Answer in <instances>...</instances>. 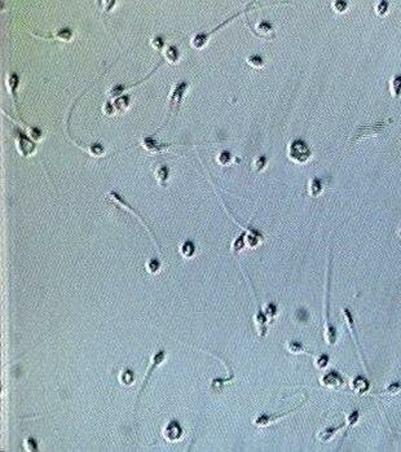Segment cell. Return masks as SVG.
<instances>
[{"label": "cell", "mask_w": 401, "mask_h": 452, "mask_svg": "<svg viewBox=\"0 0 401 452\" xmlns=\"http://www.w3.org/2000/svg\"><path fill=\"white\" fill-rule=\"evenodd\" d=\"M331 250L329 254V266L326 272V285H325V300H324V337L328 346H334L338 341V332L330 322V285H331Z\"/></svg>", "instance_id": "1"}, {"label": "cell", "mask_w": 401, "mask_h": 452, "mask_svg": "<svg viewBox=\"0 0 401 452\" xmlns=\"http://www.w3.org/2000/svg\"><path fill=\"white\" fill-rule=\"evenodd\" d=\"M286 152L289 160L296 165H306L312 157V151L309 148L308 143L300 137H296L290 141V144L287 145Z\"/></svg>", "instance_id": "2"}, {"label": "cell", "mask_w": 401, "mask_h": 452, "mask_svg": "<svg viewBox=\"0 0 401 452\" xmlns=\"http://www.w3.org/2000/svg\"><path fill=\"white\" fill-rule=\"evenodd\" d=\"M392 121L394 119L388 118L387 121H382V122L366 123V125L359 126L354 132V135H352V137L348 140V144H354V143L362 140L365 137H374L382 135V133L386 132V130L390 126V123H392Z\"/></svg>", "instance_id": "3"}, {"label": "cell", "mask_w": 401, "mask_h": 452, "mask_svg": "<svg viewBox=\"0 0 401 452\" xmlns=\"http://www.w3.org/2000/svg\"><path fill=\"white\" fill-rule=\"evenodd\" d=\"M254 5H255V3H250V4H249V7H247L246 9H243V11H239L238 13H236V15H233L232 17H229V19H227V20H225V21H224V22H221L220 25H219V26L215 27V29L211 30V31H209V33H198V34H195V35H193V37H191V39H190V45H191V48L198 49V51H199V49H202L203 47H206L207 43H209V39H210L211 35H213V34H215V33H217V31H219V30H220L221 27L227 26L228 23L232 22L233 20L237 19V17H239V16H242L243 13H247V12L250 11L251 8L254 7Z\"/></svg>", "instance_id": "4"}, {"label": "cell", "mask_w": 401, "mask_h": 452, "mask_svg": "<svg viewBox=\"0 0 401 452\" xmlns=\"http://www.w3.org/2000/svg\"><path fill=\"white\" fill-rule=\"evenodd\" d=\"M189 86H190L189 82H179V83H176V85L172 87V92H171V95H169V111H167V117H166L163 126H165L166 123H169V118L172 117V114L177 113L181 103H183V100H184V96H185V93H187V91H188Z\"/></svg>", "instance_id": "5"}, {"label": "cell", "mask_w": 401, "mask_h": 452, "mask_svg": "<svg viewBox=\"0 0 401 452\" xmlns=\"http://www.w3.org/2000/svg\"><path fill=\"white\" fill-rule=\"evenodd\" d=\"M106 197H107V200H110L111 202H114V204L119 205V208L126 209L127 212L132 213V214L135 215V216H136V218L139 219V220H140L141 224H143V226L145 227V230H147L148 232L150 234L151 238H153V241H154L155 246H157V250H158V254H159V256H162V253H161V250H159V245H158V242H157V240H155V235H154V232H153V231L150 230V227L148 226V223L145 222V220H144L143 216H140V214H139V213H137L136 210H135V209H133L132 206H131V205H129L128 202H127V201H126L125 198H123V197L121 196V194H119V193L115 192V191H111V192L107 193V196H106Z\"/></svg>", "instance_id": "6"}, {"label": "cell", "mask_w": 401, "mask_h": 452, "mask_svg": "<svg viewBox=\"0 0 401 452\" xmlns=\"http://www.w3.org/2000/svg\"><path fill=\"white\" fill-rule=\"evenodd\" d=\"M16 136V147L17 151L22 157H30L34 156L38 151L37 144H34L31 141V137L27 133L22 132L21 130H17L15 132Z\"/></svg>", "instance_id": "7"}, {"label": "cell", "mask_w": 401, "mask_h": 452, "mask_svg": "<svg viewBox=\"0 0 401 452\" xmlns=\"http://www.w3.org/2000/svg\"><path fill=\"white\" fill-rule=\"evenodd\" d=\"M306 403H307V398L303 400L302 403L299 404L298 407L293 408V409H290V411L282 412L281 415H260L254 420V424L256 426H263V428H264V426H269V425H273V424L280 423L283 417H286V416H289L290 413H294V412L299 411V409H300V408H302Z\"/></svg>", "instance_id": "8"}, {"label": "cell", "mask_w": 401, "mask_h": 452, "mask_svg": "<svg viewBox=\"0 0 401 452\" xmlns=\"http://www.w3.org/2000/svg\"><path fill=\"white\" fill-rule=\"evenodd\" d=\"M342 312H343V316H344V320H346L347 326H348V329H350L351 336H352V338H354L355 345H356L357 351H359V355H360V358H361V363H362V366H364L366 373L369 374V369H368V367H366V363H365L364 356H362V350H361V347L359 346V340H357V336H356V324H355V319H354V315H352V311H351L350 308L343 307Z\"/></svg>", "instance_id": "9"}, {"label": "cell", "mask_w": 401, "mask_h": 452, "mask_svg": "<svg viewBox=\"0 0 401 452\" xmlns=\"http://www.w3.org/2000/svg\"><path fill=\"white\" fill-rule=\"evenodd\" d=\"M320 384L324 387L328 389H342L346 386L347 382L344 381V378L335 371H330L328 373L322 374L320 377Z\"/></svg>", "instance_id": "10"}, {"label": "cell", "mask_w": 401, "mask_h": 452, "mask_svg": "<svg viewBox=\"0 0 401 452\" xmlns=\"http://www.w3.org/2000/svg\"><path fill=\"white\" fill-rule=\"evenodd\" d=\"M141 147H143L148 153L159 154V153L167 152L169 148L175 147V144H163V143H159V141H157L151 136H145L143 137V140H141Z\"/></svg>", "instance_id": "11"}, {"label": "cell", "mask_w": 401, "mask_h": 452, "mask_svg": "<svg viewBox=\"0 0 401 452\" xmlns=\"http://www.w3.org/2000/svg\"><path fill=\"white\" fill-rule=\"evenodd\" d=\"M249 27L251 29V31L259 38H264V39H273V38L276 37V34H274V27L271 22L268 21H259L256 23V26L253 27L249 25Z\"/></svg>", "instance_id": "12"}, {"label": "cell", "mask_w": 401, "mask_h": 452, "mask_svg": "<svg viewBox=\"0 0 401 452\" xmlns=\"http://www.w3.org/2000/svg\"><path fill=\"white\" fill-rule=\"evenodd\" d=\"M163 437L166 441L169 442H177L183 437V429L176 421H169L163 429Z\"/></svg>", "instance_id": "13"}, {"label": "cell", "mask_w": 401, "mask_h": 452, "mask_svg": "<svg viewBox=\"0 0 401 452\" xmlns=\"http://www.w3.org/2000/svg\"><path fill=\"white\" fill-rule=\"evenodd\" d=\"M166 358H167V354H166L165 350H159V351H157L154 354V355L151 356L150 366H149V368H148V374L145 376V380H144V385L141 386L140 393H139V399H140L141 394H143L144 387H145V385L148 384V380H149V376H150V373H151V369H155V368L158 367V366H161V364H162L163 362L166 360ZM139 399H137V400H139Z\"/></svg>", "instance_id": "14"}, {"label": "cell", "mask_w": 401, "mask_h": 452, "mask_svg": "<svg viewBox=\"0 0 401 452\" xmlns=\"http://www.w3.org/2000/svg\"><path fill=\"white\" fill-rule=\"evenodd\" d=\"M34 37L37 38H42V39H56V41H61V42H71L74 38V33L71 29H61L57 30L56 33L51 34V35H38V34H34Z\"/></svg>", "instance_id": "15"}, {"label": "cell", "mask_w": 401, "mask_h": 452, "mask_svg": "<svg viewBox=\"0 0 401 452\" xmlns=\"http://www.w3.org/2000/svg\"><path fill=\"white\" fill-rule=\"evenodd\" d=\"M343 426H344V424H342V425L339 426H328V428L321 429L320 431L317 433V439H318V442H321V443H328V442H330L331 439L335 437V434L339 433V431L343 429Z\"/></svg>", "instance_id": "16"}, {"label": "cell", "mask_w": 401, "mask_h": 452, "mask_svg": "<svg viewBox=\"0 0 401 452\" xmlns=\"http://www.w3.org/2000/svg\"><path fill=\"white\" fill-rule=\"evenodd\" d=\"M369 389H370V382H369L368 378L362 377V376H357L351 381V390L354 393L362 395L366 391H369Z\"/></svg>", "instance_id": "17"}, {"label": "cell", "mask_w": 401, "mask_h": 452, "mask_svg": "<svg viewBox=\"0 0 401 452\" xmlns=\"http://www.w3.org/2000/svg\"><path fill=\"white\" fill-rule=\"evenodd\" d=\"M307 192L311 197H318L321 196V193L324 192V182L322 179L313 176L309 179L308 186H307Z\"/></svg>", "instance_id": "18"}, {"label": "cell", "mask_w": 401, "mask_h": 452, "mask_svg": "<svg viewBox=\"0 0 401 452\" xmlns=\"http://www.w3.org/2000/svg\"><path fill=\"white\" fill-rule=\"evenodd\" d=\"M19 75L15 74V73L9 74V77L7 78V87L8 89H9V93H11L12 97H13V104H15L16 111H17V89H19Z\"/></svg>", "instance_id": "19"}, {"label": "cell", "mask_w": 401, "mask_h": 452, "mask_svg": "<svg viewBox=\"0 0 401 452\" xmlns=\"http://www.w3.org/2000/svg\"><path fill=\"white\" fill-rule=\"evenodd\" d=\"M163 59H165V61H167V63H169V64L179 63L181 59V55H180V52H179V49H177L176 45H172V44L166 45V48L163 49Z\"/></svg>", "instance_id": "20"}, {"label": "cell", "mask_w": 401, "mask_h": 452, "mask_svg": "<svg viewBox=\"0 0 401 452\" xmlns=\"http://www.w3.org/2000/svg\"><path fill=\"white\" fill-rule=\"evenodd\" d=\"M286 350L290 354H294V355H300V354H307V355H312L313 354L309 351L308 348L306 346L303 345L302 342H296V341H290L286 344Z\"/></svg>", "instance_id": "21"}, {"label": "cell", "mask_w": 401, "mask_h": 452, "mask_svg": "<svg viewBox=\"0 0 401 452\" xmlns=\"http://www.w3.org/2000/svg\"><path fill=\"white\" fill-rule=\"evenodd\" d=\"M390 93L395 100L401 97V74H395L390 79Z\"/></svg>", "instance_id": "22"}, {"label": "cell", "mask_w": 401, "mask_h": 452, "mask_svg": "<svg viewBox=\"0 0 401 452\" xmlns=\"http://www.w3.org/2000/svg\"><path fill=\"white\" fill-rule=\"evenodd\" d=\"M359 420H360V411H359V409H355V411H352L351 413L347 415V421H346L347 429H346V431H344V434H343L342 445H343V442H344V439L347 438V435H348V433H350V430L352 429V428H354L357 423H359Z\"/></svg>", "instance_id": "23"}, {"label": "cell", "mask_w": 401, "mask_h": 452, "mask_svg": "<svg viewBox=\"0 0 401 452\" xmlns=\"http://www.w3.org/2000/svg\"><path fill=\"white\" fill-rule=\"evenodd\" d=\"M154 175L159 186H166L169 178V169L165 165H161V166L155 167Z\"/></svg>", "instance_id": "24"}, {"label": "cell", "mask_w": 401, "mask_h": 452, "mask_svg": "<svg viewBox=\"0 0 401 452\" xmlns=\"http://www.w3.org/2000/svg\"><path fill=\"white\" fill-rule=\"evenodd\" d=\"M313 358H315V367L318 371H324L326 369V367L329 366V362H330V358L326 354H318V355H315L313 354Z\"/></svg>", "instance_id": "25"}, {"label": "cell", "mask_w": 401, "mask_h": 452, "mask_svg": "<svg viewBox=\"0 0 401 452\" xmlns=\"http://www.w3.org/2000/svg\"><path fill=\"white\" fill-rule=\"evenodd\" d=\"M246 61L249 65H251L253 67H256V69H261V67L265 66V60L264 57L261 55H250L246 57Z\"/></svg>", "instance_id": "26"}, {"label": "cell", "mask_w": 401, "mask_h": 452, "mask_svg": "<svg viewBox=\"0 0 401 452\" xmlns=\"http://www.w3.org/2000/svg\"><path fill=\"white\" fill-rule=\"evenodd\" d=\"M180 254L184 258H191L195 254V246L191 241H185L184 244L180 246Z\"/></svg>", "instance_id": "27"}, {"label": "cell", "mask_w": 401, "mask_h": 452, "mask_svg": "<svg viewBox=\"0 0 401 452\" xmlns=\"http://www.w3.org/2000/svg\"><path fill=\"white\" fill-rule=\"evenodd\" d=\"M113 104H114L115 113H125L129 108V97H118V99L115 100V103H113Z\"/></svg>", "instance_id": "28"}, {"label": "cell", "mask_w": 401, "mask_h": 452, "mask_svg": "<svg viewBox=\"0 0 401 452\" xmlns=\"http://www.w3.org/2000/svg\"><path fill=\"white\" fill-rule=\"evenodd\" d=\"M268 166V160L265 158L264 156H258L255 157L254 161H253V170L255 172H261V171H264Z\"/></svg>", "instance_id": "29"}, {"label": "cell", "mask_w": 401, "mask_h": 452, "mask_svg": "<svg viewBox=\"0 0 401 452\" xmlns=\"http://www.w3.org/2000/svg\"><path fill=\"white\" fill-rule=\"evenodd\" d=\"M374 11H376L377 16L379 17H383V16H386L390 11V3L386 1V0H382V1H377L376 5H374Z\"/></svg>", "instance_id": "30"}, {"label": "cell", "mask_w": 401, "mask_h": 452, "mask_svg": "<svg viewBox=\"0 0 401 452\" xmlns=\"http://www.w3.org/2000/svg\"><path fill=\"white\" fill-rule=\"evenodd\" d=\"M162 270V262L158 259H150L147 262V271L151 275H157Z\"/></svg>", "instance_id": "31"}, {"label": "cell", "mask_w": 401, "mask_h": 452, "mask_svg": "<svg viewBox=\"0 0 401 452\" xmlns=\"http://www.w3.org/2000/svg\"><path fill=\"white\" fill-rule=\"evenodd\" d=\"M245 248H247V246H246V240H245V234H243V235H241V236H239V237L234 241V242H233V245H232L233 254H236L237 256V254H238L239 252H242Z\"/></svg>", "instance_id": "32"}, {"label": "cell", "mask_w": 401, "mask_h": 452, "mask_svg": "<svg viewBox=\"0 0 401 452\" xmlns=\"http://www.w3.org/2000/svg\"><path fill=\"white\" fill-rule=\"evenodd\" d=\"M331 8L335 13H344L348 9V3L344 0H335L331 3Z\"/></svg>", "instance_id": "33"}, {"label": "cell", "mask_w": 401, "mask_h": 452, "mask_svg": "<svg viewBox=\"0 0 401 452\" xmlns=\"http://www.w3.org/2000/svg\"><path fill=\"white\" fill-rule=\"evenodd\" d=\"M217 162H219V165H221V166H228V165H231V163L233 162L232 154L229 152H227V151H223V152L217 156Z\"/></svg>", "instance_id": "34"}, {"label": "cell", "mask_w": 401, "mask_h": 452, "mask_svg": "<svg viewBox=\"0 0 401 452\" xmlns=\"http://www.w3.org/2000/svg\"><path fill=\"white\" fill-rule=\"evenodd\" d=\"M400 390H401V382H394V384H391V385L387 386L383 393L395 395V394L400 393Z\"/></svg>", "instance_id": "35"}, {"label": "cell", "mask_w": 401, "mask_h": 452, "mask_svg": "<svg viewBox=\"0 0 401 452\" xmlns=\"http://www.w3.org/2000/svg\"><path fill=\"white\" fill-rule=\"evenodd\" d=\"M150 44L153 45V47H154L155 49H158V51H163V49L166 48L165 41H163V39L161 37H158V35H157V37H154V38H151Z\"/></svg>", "instance_id": "36"}, {"label": "cell", "mask_w": 401, "mask_h": 452, "mask_svg": "<svg viewBox=\"0 0 401 452\" xmlns=\"http://www.w3.org/2000/svg\"><path fill=\"white\" fill-rule=\"evenodd\" d=\"M121 381L123 382V384H125V385H131V384H132L133 382V376H132V373H131V372L129 371H125V372H122V374H121Z\"/></svg>", "instance_id": "37"}, {"label": "cell", "mask_w": 401, "mask_h": 452, "mask_svg": "<svg viewBox=\"0 0 401 452\" xmlns=\"http://www.w3.org/2000/svg\"><path fill=\"white\" fill-rule=\"evenodd\" d=\"M25 449L27 451H37L38 450V443L34 438H26L25 439Z\"/></svg>", "instance_id": "38"}, {"label": "cell", "mask_w": 401, "mask_h": 452, "mask_svg": "<svg viewBox=\"0 0 401 452\" xmlns=\"http://www.w3.org/2000/svg\"><path fill=\"white\" fill-rule=\"evenodd\" d=\"M398 235H399V236H400V237H401V228H400V230H399V232H398Z\"/></svg>", "instance_id": "39"}]
</instances>
